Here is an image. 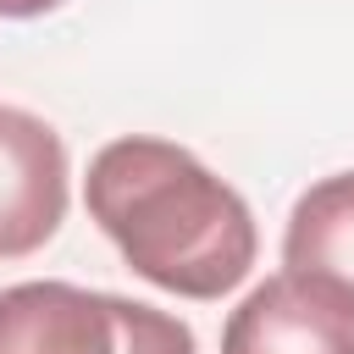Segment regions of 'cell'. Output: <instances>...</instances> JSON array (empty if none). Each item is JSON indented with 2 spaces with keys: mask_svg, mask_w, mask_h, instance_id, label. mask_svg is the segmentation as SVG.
I'll use <instances>...</instances> for the list:
<instances>
[{
  "mask_svg": "<svg viewBox=\"0 0 354 354\" xmlns=\"http://www.w3.org/2000/svg\"><path fill=\"white\" fill-rule=\"evenodd\" d=\"M0 354H199L188 321L72 282L0 288Z\"/></svg>",
  "mask_w": 354,
  "mask_h": 354,
  "instance_id": "2",
  "label": "cell"
},
{
  "mask_svg": "<svg viewBox=\"0 0 354 354\" xmlns=\"http://www.w3.org/2000/svg\"><path fill=\"white\" fill-rule=\"evenodd\" d=\"M83 199L116 254L149 288L177 299L232 293L260 254L243 194L221 183L194 149L166 138H111L88 160Z\"/></svg>",
  "mask_w": 354,
  "mask_h": 354,
  "instance_id": "1",
  "label": "cell"
},
{
  "mask_svg": "<svg viewBox=\"0 0 354 354\" xmlns=\"http://www.w3.org/2000/svg\"><path fill=\"white\" fill-rule=\"evenodd\" d=\"M282 271L354 310V171H332L293 199Z\"/></svg>",
  "mask_w": 354,
  "mask_h": 354,
  "instance_id": "5",
  "label": "cell"
},
{
  "mask_svg": "<svg viewBox=\"0 0 354 354\" xmlns=\"http://www.w3.org/2000/svg\"><path fill=\"white\" fill-rule=\"evenodd\" d=\"M66 177L61 133L22 105H0V260H22L61 232Z\"/></svg>",
  "mask_w": 354,
  "mask_h": 354,
  "instance_id": "3",
  "label": "cell"
},
{
  "mask_svg": "<svg viewBox=\"0 0 354 354\" xmlns=\"http://www.w3.org/2000/svg\"><path fill=\"white\" fill-rule=\"evenodd\" d=\"M221 354H354V310L277 271L227 315Z\"/></svg>",
  "mask_w": 354,
  "mask_h": 354,
  "instance_id": "4",
  "label": "cell"
},
{
  "mask_svg": "<svg viewBox=\"0 0 354 354\" xmlns=\"http://www.w3.org/2000/svg\"><path fill=\"white\" fill-rule=\"evenodd\" d=\"M61 0H0V17H11V22H22V17H44V11H55Z\"/></svg>",
  "mask_w": 354,
  "mask_h": 354,
  "instance_id": "6",
  "label": "cell"
}]
</instances>
